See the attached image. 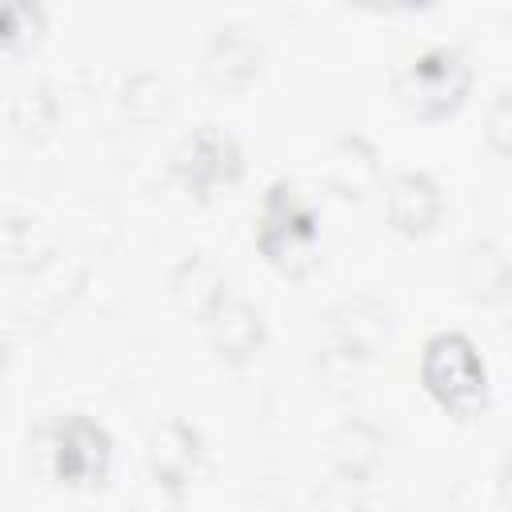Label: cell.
<instances>
[{
    "mask_svg": "<svg viewBox=\"0 0 512 512\" xmlns=\"http://www.w3.org/2000/svg\"><path fill=\"white\" fill-rule=\"evenodd\" d=\"M252 236L264 260L288 280H300L320 264V216L292 180L268 184Z\"/></svg>",
    "mask_w": 512,
    "mask_h": 512,
    "instance_id": "obj_1",
    "label": "cell"
},
{
    "mask_svg": "<svg viewBox=\"0 0 512 512\" xmlns=\"http://www.w3.org/2000/svg\"><path fill=\"white\" fill-rule=\"evenodd\" d=\"M420 384L456 420H476L492 396L484 356L464 332H432L424 340Z\"/></svg>",
    "mask_w": 512,
    "mask_h": 512,
    "instance_id": "obj_2",
    "label": "cell"
},
{
    "mask_svg": "<svg viewBox=\"0 0 512 512\" xmlns=\"http://www.w3.org/2000/svg\"><path fill=\"white\" fill-rule=\"evenodd\" d=\"M472 88V64L460 48H428L392 76V96L416 120L452 116Z\"/></svg>",
    "mask_w": 512,
    "mask_h": 512,
    "instance_id": "obj_3",
    "label": "cell"
},
{
    "mask_svg": "<svg viewBox=\"0 0 512 512\" xmlns=\"http://www.w3.org/2000/svg\"><path fill=\"white\" fill-rule=\"evenodd\" d=\"M48 468L64 488H100L112 468V436L88 412H68L48 428Z\"/></svg>",
    "mask_w": 512,
    "mask_h": 512,
    "instance_id": "obj_4",
    "label": "cell"
},
{
    "mask_svg": "<svg viewBox=\"0 0 512 512\" xmlns=\"http://www.w3.org/2000/svg\"><path fill=\"white\" fill-rule=\"evenodd\" d=\"M240 168V144L216 124L192 128L172 152V176L200 200L216 196L220 188H232L240 180Z\"/></svg>",
    "mask_w": 512,
    "mask_h": 512,
    "instance_id": "obj_5",
    "label": "cell"
},
{
    "mask_svg": "<svg viewBox=\"0 0 512 512\" xmlns=\"http://www.w3.org/2000/svg\"><path fill=\"white\" fill-rule=\"evenodd\" d=\"M384 208H388V220H392L396 232L424 236L444 216V192L428 172H396L388 180Z\"/></svg>",
    "mask_w": 512,
    "mask_h": 512,
    "instance_id": "obj_6",
    "label": "cell"
},
{
    "mask_svg": "<svg viewBox=\"0 0 512 512\" xmlns=\"http://www.w3.org/2000/svg\"><path fill=\"white\" fill-rule=\"evenodd\" d=\"M260 60V44L244 28H220L204 48V76L224 92H240L260 76Z\"/></svg>",
    "mask_w": 512,
    "mask_h": 512,
    "instance_id": "obj_7",
    "label": "cell"
},
{
    "mask_svg": "<svg viewBox=\"0 0 512 512\" xmlns=\"http://www.w3.org/2000/svg\"><path fill=\"white\" fill-rule=\"evenodd\" d=\"M204 316H208L212 348H216L220 356H228V360H248V356L264 344V320H260V312H256L252 304L228 296V292H220V296L204 308Z\"/></svg>",
    "mask_w": 512,
    "mask_h": 512,
    "instance_id": "obj_8",
    "label": "cell"
},
{
    "mask_svg": "<svg viewBox=\"0 0 512 512\" xmlns=\"http://www.w3.org/2000/svg\"><path fill=\"white\" fill-rule=\"evenodd\" d=\"M44 36V8L40 0H0V44L4 56L16 60L32 52Z\"/></svg>",
    "mask_w": 512,
    "mask_h": 512,
    "instance_id": "obj_9",
    "label": "cell"
},
{
    "mask_svg": "<svg viewBox=\"0 0 512 512\" xmlns=\"http://www.w3.org/2000/svg\"><path fill=\"white\" fill-rule=\"evenodd\" d=\"M152 472L156 476H164V480H188L192 476V468H196V456H200V448H196V432L188 428V436H184V444H168V432H156L152 436Z\"/></svg>",
    "mask_w": 512,
    "mask_h": 512,
    "instance_id": "obj_10",
    "label": "cell"
},
{
    "mask_svg": "<svg viewBox=\"0 0 512 512\" xmlns=\"http://www.w3.org/2000/svg\"><path fill=\"white\" fill-rule=\"evenodd\" d=\"M484 136L488 144L500 152V156H512V92H504L492 112H488V124H484Z\"/></svg>",
    "mask_w": 512,
    "mask_h": 512,
    "instance_id": "obj_11",
    "label": "cell"
},
{
    "mask_svg": "<svg viewBox=\"0 0 512 512\" xmlns=\"http://www.w3.org/2000/svg\"><path fill=\"white\" fill-rule=\"evenodd\" d=\"M356 8H372V12H404V8H428L432 0H348Z\"/></svg>",
    "mask_w": 512,
    "mask_h": 512,
    "instance_id": "obj_12",
    "label": "cell"
},
{
    "mask_svg": "<svg viewBox=\"0 0 512 512\" xmlns=\"http://www.w3.org/2000/svg\"><path fill=\"white\" fill-rule=\"evenodd\" d=\"M504 484H508V488H512V452H508V456H504Z\"/></svg>",
    "mask_w": 512,
    "mask_h": 512,
    "instance_id": "obj_13",
    "label": "cell"
}]
</instances>
